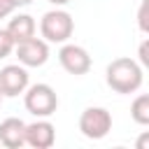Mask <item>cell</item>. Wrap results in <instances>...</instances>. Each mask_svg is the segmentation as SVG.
<instances>
[{"mask_svg": "<svg viewBox=\"0 0 149 149\" xmlns=\"http://www.w3.org/2000/svg\"><path fill=\"white\" fill-rule=\"evenodd\" d=\"M74 30V21L68 12L63 9H51L42 16L40 21V33L44 37V42H54V44H63L70 40Z\"/></svg>", "mask_w": 149, "mask_h": 149, "instance_id": "7a4b0ae2", "label": "cell"}, {"mask_svg": "<svg viewBox=\"0 0 149 149\" xmlns=\"http://www.w3.org/2000/svg\"><path fill=\"white\" fill-rule=\"evenodd\" d=\"M23 105L26 109L37 116V119H44V116H51L58 107V95L56 91L49 86V84H33L28 91H23Z\"/></svg>", "mask_w": 149, "mask_h": 149, "instance_id": "3957f363", "label": "cell"}, {"mask_svg": "<svg viewBox=\"0 0 149 149\" xmlns=\"http://www.w3.org/2000/svg\"><path fill=\"white\" fill-rule=\"evenodd\" d=\"M79 130L88 140H102L112 130V114L105 107H86L79 116Z\"/></svg>", "mask_w": 149, "mask_h": 149, "instance_id": "277c9868", "label": "cell"}, {"mask_svg": "<svg viewBox=\"0 0 149 149\" xmlns=\"http://www.w3.org/2000/svg\"><path fill=\"white\" fill-rule=\"evenodd\" d=\"M14 51V40L9 37L7 28H0V58H7Z\"/></svg>", "mask_w": 149, "mask_h": 149, "instance_id": "7c38bea8", "label": "cell"}, {"mask_svg": "<svg viewBox=\"0 0 149 149\" xmlns=\"http://www.w3.org/2000/svg\"><path fill=\"white\" fill-rule=\"evenodd\" d=\"M14 12V5L9 2V0H0V19H5V16H9Z\"/></svg>", "mask_w": 149, "mask_h": 149, "instance_id": "9a60e30c", "label": "cell"}, {"mask_svg": "<svg viewBox=\"0 0 149 149\" xmlns=\"http://www.w3.org/2000/svg\"><path fill=\"white\" fill-rule=\"evenodd\" d=\"M130 116H133V121L140 123V126H147V123H149V95H147V93H142V95H137V98L133 100V105H130Z\"/></svg>", "mask_w": 149, "mask_h": 149, "instance_id": "8fae6325", "label": "cell"}, {"mask_svg": "<svg viewBox=\"0 0 149 149\" xmlns=\"http://www.w3.org/2000/svg\"><path fill=\"white\" fill-rule=\"evenodd\" d=\"M9 2H12V5H14V9H16V7H26V5H30L33 0H9Z\"/></svg>", "mask_w": 149, "mask_h": 149, "instance_id": "2e32d148", "label": "cell"}, {"mask_svg": "<svg viewBox=\"0 0 149 149\" xmlns=\"http://www.w3.org/2000/svg\"><path fill=\"white\" fill-rule=\"evenodd\" d=\"M0 102H2V93H0Z\"/></svg>", "mask_w": 149, "mask_h": 149, "instance_id": "ac0fdd59", "label": "cell"}, {"mask_svg": "<svg viewBox=\"0 0 149 149\" xmlns=\"http://www.w3.org/2000/svg\"><path fill=\"white\" fill-rule=\"evenodd\" d=\"M0 144L7 149H19L26 144V123L16 116H9L0 123Z\"/></svg>", "mask_w": 149, "mask_h": 149, "instance_id": "9c48e42d", "label": "cell"}, {"mask_svg": "<svg viewBox=\"0 0 149 149\" xmlns=\"http://www.w3.org/2000/svg\"><path fill=\"white\" fill-rule=\"evenodd\" d=\"M137 21H140V30L142 33H149V26H147V2H142L140 14H137Z\"/></svg>", "mask_w": 149, "mask_h": 149, "instance_id": "4fadbf2b", "label": "cell"}, {"mask_svg": "<svg viewBox=\"0 0 149 149\" xmlns=\"http://www.w3.org/2000/svg\"><path fill=\"white\" fill-rule=\"evenodd\" d=\"M54 140H56V128L49 121L37 119L35 123H26V144L35 149H49Z\"/></svg>", "mask_w": 149, "mask_h": 149, "instance_id": "ba28073f", "label": "cell"}, {"mask_svg": "<svg viewBox=\"0 0 149 149\" xmlns=\"http://www.w3.org/2000/svg\"><path fill=\"white\" fill-rule=\"evenodd\" d=\"M107 86L116 93H135L142 86V65L133 58H114L105 70Z\"/></svg>", "mask_w": 149, "mask_h": 149, "instance_id": "6da1fadb", "label": "cell"}, {"mask_svg": "<svg viewBox=\"0 0 149 149\" xmlns=\"http://www.w3.org/2000/svg\"><path fill=\"white\" fill-rule=\"evenodd\" d=\"M28 88V72L21 65H5L0 70V93L14 98Z\"/></svg>", "mask_w": 149, "mask_h": 149, "instance_id": "52a82bcc", "label": "cell"}, {"mask_svg": "<svg viewBox=\"0 0 149 149\" xmlns=\"http://www.w3.org/2000/svg\"><path fill=\"white\" fill-rule=\"evenodd\" d=\"M58 61H61V65H63V70L65 72H70V74H86L88 70H91V56H88V51L84 49V47H79V44H65L61 51H58Z\"/></svg>", "mask_w": 149, "mask_h": 149, "instance_id": "8992f818", "label": "cell"}, {"mask_svg": "<svg viewBox=\"0 0 149 149\" xmlns=\"http://www.w3.org/2000/svg\"><path fill=\"white\" fill-rule=\"evenodd\" d=\"M7 33L14 40V44H19V42H23V40L35 35V19L30 14H16L14 19H9Z\"/></svg>", "mask_w": 149, "mask_h": 149, "instance_id": "30bf717a", "label": "cell"}, {"mask_svg": "<svg viewBox=\"0 0 149 149\" xmlns=\"http://www.w3.org/2000/svg\"><path fill=\"white\" fill-rule=\"evenodd\" d=\"M147 49H149V42L144 40V42L140 44V65H142V68L149 65V51H147Z\"/></svg>", "mask_w": 149, "mask_h": 149, "instance_id": "5bb4252c", "label": "cell"}, {"mask_svg": "<svg viewBox=\"0 0 149 149\" xmlns=\"http://www.w3.org/2000/svg\"><path fill=\"white\" fill-rule=\"evenodd\" d=\"M47 2H51V5H56V7H61V5H68L70 0H47Z\"/></svg>", "mask_w": 149, "mask_h": 149, "instance_id": "e0dca14e", "label": "cell"}, {"mask_svg": "<svg viewBox=\"0 0 149 149\" xmlns=\"http://www.w3.org/2000/svg\"><path fill=\"white\" fill-rule=\"evenodd\" d=\"M14 49H16L19 63L26 65V68H40V65H44L49 61V44L44 40L35 37V35L19 42V44H14Z\"/></svg>", "mask_w": 149, "mask_h": 149, "instance_id": "5b68a950", "label": "cell"}]
</instances>
